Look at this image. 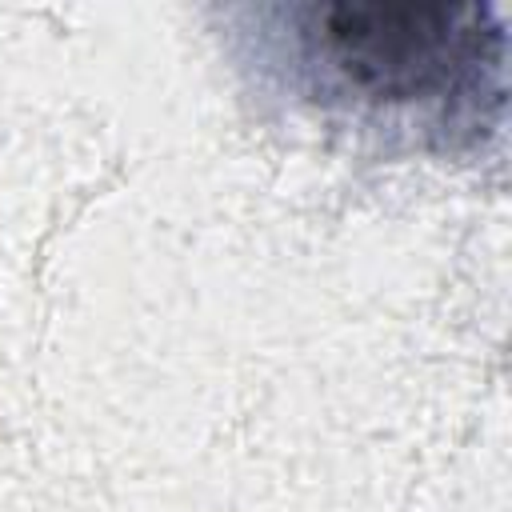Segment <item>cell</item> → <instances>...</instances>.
<instances>
[{
	"label": "cell",
	"instance_id": "6da1fadb",
	"mask_svg": "<svg viewBox=\"0 0 512 512\" xmlns=\"http://www.w3.org/2000/svg\"><path fill=\"white\" fill-rule=\"evenodd\" d=\"M260 56L304 100L456 148L504 108V24L488 4L332 0L260 8Z\"/></svg>",
	"mask_w": 512,
	"mask_h": 512
}]
</instances>
